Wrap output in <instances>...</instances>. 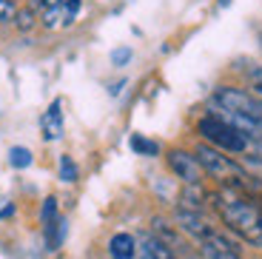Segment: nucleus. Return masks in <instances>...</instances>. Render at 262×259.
Instances as JSON below:
<instances>
[{
  "instance_id": "nucleus-1",
  "label": "nucleus",
  "mask_w": 262,
  "mask_h": 259,
  "mask_svg": "<svg viewBox=\"0 0 262 259\" xmlns=\"http://www.w3.org/2000/svg\"><path fill=\"white\" fill-rule=\"evenodd\" d=\"M208 202L231 233H236L248 245L262 248V211L248 197L234 188H220V191L208 194Z\"/></svg>"
},
{
  "instance_id": "nucleus-2",
  "label": "nucleus",
  "mask_w": 262,
  "mask_h": 259,
  "mask_svg": "<svg viewBox=\"0 0 262 259\" xmlns=\"http://www.w3.org/2000/svg\"><path fill=\"white\" fill-rule=\"evenodd\" d=\"M194 157H196V162H200V168L220 182V188H234V191L243 194L245 185L251 182V177L245 174V168L239 165V162L231 160V157H225V151L214 148V145H208V143L196 145Z\"/></svg>"
},
{
  "instance_id": "nucleus-3",
  "label": "nucleus",
  "mask_w": 262,
  "mask_h": 259,
  "mask_svg": "<svg viewBox=\"0 0 262 259\" xmlns=\"http://www.w3.org/2000/svg\"><path fill=\"white\" fill-rule=\"evenodd\" d=\"M196 131L205 137V143L208 145H214V148H220V151H231V154H245V151L251 148V143L245 140L243 134L236 128H231L225 120H220V117H214V114H208V117H203L200 123H196Z\"/></svg>"
},
{
  "instance_id": "nucleus-4",
  "label": "nucleus",
  "mask_w": 262,
  "mask_h": 259,
  "mask_svg": "<svg viewBox=\"0 0 262 259\" xmlns=\"http://www.w3.org/2000/svg\"><path fill=\"white\" fill-rule=\"evenodd\" d=\"M214 105H220V109H225V111H234V114L251 117V120H256V123H259L262 103L254 97V94H248V91H243V89H234V85H220V89L214 91Z\"/></svg>"
},
{
  "instance_id": "nucleus-5",
  "label": "nucleus",
  "mask_w": 262,
  "mask_h": 259,
  "mask_svg": "<svg viewBox=\"0 0 262 259\" xmlns=\"http://www.w3.org/2000/svg\"><path fill=\"white\" fill-rule=\"evenodd\" d=\"M177 228L180 231H185L188 236H194V240L200 242H208L211 236L216 233V228L208 222V217H205V211H194V208H183L177 205Z\"/></svg>"
},
{
  "instance_id": "nucleus-6",
  "label": "nucleus",
  "mask_w": 262,
  "mask_h": 259,
  "mask_svg": "<svg viewBox=\"0 0 262 259\" xmlns=\"http://www.w3.org/2000/svg\"><path fill=\"white\" fill-rule=\"evenodd\" d=\"M168 168L174 171L185 185H203V180H205V171L200 168L196 157H191L188 151H183V148L168 151Z\"/></svg>"
},
{
  "instance_id": "nucleus-7",
  "label": "nucleus",
  "mask_w": 262,
  "mask_h": 259,
  "mask_svg": "<svg viewBox=\"0 0 262 259\" xmlns=\"http://www.w3.org/2000/svg\"><path fill=\"white\" fill-rule=\"evenodd\" d=\"M200 253H203V259H243L236 242L228 240V236L220 233V231H216L208 242H200Z\"/></svg>"
},
{
  "instance_id": "nucleus-8",
  "label": "nucleus",
  "mask_w": 262,
  "mask_h": 259,
  "mask_svg": "<svg viewBox=\"0 0 262 259\" xmlns=\"http://www.w3.org/2000/svg\"><path fill=\"white\" fill-rule=\"evenodd\" d=\"M151 233L157 236L160 242H163L165 248H171L174 253H180L185 248V242H183V233L177 231V225H171V222H165L163 217H154L151 220Z\"/></svg>"
},
{
  "instance_id": "nucleus-9",
  "label": "nucleus",
  "mask_w": 262,
  "mask_h": 259,
  "mask_svg": "<svg viewBox=\"0 0 262 259\" xmlns=\"http://www.w3.org/2000/svg\"><path fill=\"white\" fill-rule=\"evenodd\" d=\"M40 128H43V140H60L63 137V111H60V100H54L49 105V111L40 120Z\"/></svg>"
},
{
  "instance_id": "nucleus-10",
  "label": "nucleus",
  "mask_w": 262,
  "mask_h": 259,
  "mask_svg": "<svg viewBox=\"0 0 262 259\" xmlns=\"http://www.w3.org/2000/svg\"><path fill=\"white\" fill-rule=\"evenodd\" d=\"M137 240L131 233H114L108 240V256L112 259H134L137 256Z\"/></svg>"
},
{
  "instance_id": "nucleus-11",
  "label": "nucleus",
  "mask_w": 262,
  "mask_h": 259,
  "mask_svg": "<svg viewBox=\"0 0 262 259\" xmlns=\"http://www.w3.org/2000/svg\"><path fill=\"white\" fill-rule=\"evenodd\" d=\"M140 251H143V253H148V256L151 259H180L177 256V253H174V251H171V248H165L163 245V242H160L157 240V236H154V233H140Z\"/></svg>"
},
{
  "instance_id": "nucleus-12",
  "label": "nucleus",
  "mask_w": 262,
  "mask_h": 259,
  "mask_svg": "<svg viewBox=\"0 0 262 259\" xmlns=\"http://www.w3.org/2000/svg\"><path fill=\"white\" fill-rule=\"evenodd\" d=\"M205 202H208V191L203 185H183V194H180V205L183 208L205 211Z\"/></svg>"
},
{
  "instance_id": "nucleus-13",
  "label": "nucleus",
  "mask_w": 262,
  "mask_h": 259,
  "mask_svg": "<svg viewBox=\"0 0 262 259\" xmlns=\"http://www.w3.org/2000/svg\"><path fill=\"white\" fill-rule=\"evenodd\" d=\"M9 165H12V168H29V165H32V151L29 148H23V145H12V148H9Z\"/></svg>"
},
{
  "instance_id": "nucleus-14",
  "label": "nucleus",
  "mask_w": 262,
  "mask_h": 259,
  "mask_svg": "<svg viewBox=\"0 0 262 259\" xmlns=\"http://www.w3.org/2000/svg\"><path fill=\"white\" fill-rule=\"evenodd\" d=\"M128 145L137 154H145V157H154V154H160V145L157 143H151V140H145L143 134H131V140H128Z\"/></svg>"
},
{
  "instance_id": "nucleus-15",
  "label": "nucleus",
  "mask_w": 262,
  "mask_h": 259,
  "mask_svg": "<svg viewBox=\"0 0 262 259\" xmlns=\"http://www.w3.org/2000/svg\"><path fill=\"white\" fill-rule=\"evenodd\" d=\"M77 177H80L77 162H74L69 154H63V157H60V180H63V182H77Z\"/></svg>"
},
{
  "instance_id": "nucleus-16",
  "label": "nucleus",
  "mask_w": 262,
  "mask_h": 259,
  "mask_svg": "<svg viewBox=\"0 0 262 259\" xmlns=\"http://www.w3.org/2000/svg\"><path fill=\"white\" fill-rule=\"evenodd\" d=\"M60 220L57 214V200L54 197H46V202H43V211H40V222H43V228L54 225V222Z\"/></svg>"
},
{
  "instance_id": "nucleus-17",
  "label": "nucleus",
  "mask_w": 262,
  "mask_h": 259,
  "mask_svg": "<svg viewBox=\"0 0 262 259\" xmlns=\"http://www.w3.org/2000/svg\"><path fill=\"white\" fill-rule=\"evenodd\" d=\"M80 9H83L80 0H66V3H63V26H72L74 20H77Z\"/></svg>"
},
{
  "instance_id": "nucleus-18",
  "label": "nucleus",
  "mask_w": 262,
  "mask_h": 259,
  "mask_svg": "<svg viewBox=\"0 0 262 259\" xmlns=\"http://www.w3.org/2000/svg\"><path fill=\"white\" fill-rule=\"evenodd\" d=\"M243 194L248 197V200H251V202H254V205L262 211V182H259V180H254V177H251V182L245 185Z\"/></svg>"
},
{
  "instance_id": "nucleus-19",
  "label": "nucleus",
  "mask_w": 262,
  "mask_h": 259,
  "mask_svg": "<svg viewBox=\"0 0 262 259\" xmlns=\"http://www.w3.org/2000/svg\"><path fill=\"white\" fill-rule=\"evenodd\" d=\"M34 20H37V17H34V12H32V9H17V17H14V26H17L20 29V32H29V29H32L34 26Z\"/></svg>"
},
{
  "instance_id": "nucleus-20",
  "label": "nucleus",
  "mask_w": 262,
  "mask_h": 259,
  "mask_svg": "<svg viewBox=\"0 0 262 259\" xmlns=\"http://www.w3.org/2000/svg\"><path fill=\"white\" fill-rule=\"evenodd\" d=\"M43 26H46V29L63 26V6H60V9H46V12H43Z\"/></svg>"
},
{
  "instance_id": "nucleus-21",
  "label": "nucleus",
  "mask_w": 262,
  "mask_h": 259,
  "mask_svg": "<svg viewBox=\"0 0 262 259\" xmlns=\"http://www.w3.org/2000/svg\"><path fill=\"white\" fill-rule=\"evenodd\" d=\"M14 17H17L14 0H0V23H14Z\"/></svg>"
},
{
  "instance_id": "nucleus-22",
  "label": "nucleus",
  "mask_w": 262,
  "mask_h": 259,
  "mask_svg": "<svg viewBox=\"0 0 262 259\" xmlns=\"http://www.w3.org/2000/svg\"><path fill=\"white\" fill-rule=\"evenodd\" d=\"M128 60H131V49H128V46H120V49H114V52H112V63L114 66H125Z\"/></svg>"
},
{
  "instance_id": "nucleus-23",
  "label": "nucleus",
  "mask_w": 262,
  "mask_h": 259,
  "mask_svg": "<svg viewBox=\"0 0 262 259\" xmlns=\"http://www.w3.org/2000/svg\"><path fill=\"white\" fill-rule=\"evenodd\" d=\"M251 80H254L256 97H262V69H254V72H251Z\"/></svg>"
},
{
  "instance_id": "nucleus-24",
  "label": "nucleus",
  "mask_w": 262,
  "mask_h": 259,
  "mask_svg": "<svg viewBox=\"0 0 262 259\" xmlns=\"http://www.w3.org/2000/svg\"><path fill=\"white\" fill-rule=\"evenodd\" d=\"M40 6L43 9H60L63 6V0H40Z\"/></svg>"
},
{
  "instance_id": "nucleus-25",
  "label": "nucleus",
  "mask_w": 262,
  "mask_h": 259,
  "mask_svg": "<svg viewBox=\"0 0 262 259\" xmlns=\"http://www.w3.org/2000/svg\"><path fill=\"white\" fill-rule=\"evenodd\" d=\"M254 148H256V154H259V157H262V143H256V145H254Z\"/></svg>"
},
{
  "instance_id": "nucleus-26",
  "label": "nucleus",
  "mask_w": 262,
  "mask_h": 259,
  "mask_svg": "<svg viewBox=\"0 0 262 259\" xmlns=\"http://www.w3.org/2000/svg\"><path fill=\"white\" fill-rule=\"evenodd\" d=\"M140 259H151V256H148V253H143V251H140Z\"/></svg>"
},
{
  "instance_id": "nucleus-27",
  "label": "nucleus",
  "mask_w": 262,
  "mask_h": 259,
  "mask_svg": "<svg viewBox=\"0 0 262 259\" xmlns=\"http://www.w3.org/2000/svg\"><path fill=\"white\" fill-rule=\"evenodd\" d=\"M254 97H256V94H254ZM256 100H259V103H262V97H256ZM259 123H262V111H259Z\"/></svg>"
},
{
  "instance_id": "nucleus-28",
  "label": "nucleus",
  "mask_w": 262,
  "mask_h": 259,
  "mask_svg": "<svg viewBox=\"0 0 262 259\" xmlns=\"http://www.w3.org/2000/svg\"><path fill=\"white\" fill-rule=\"evenodd\" d=\"M183 259H194V256H183Z\"/></svg>"
},
{
  "instance_id": "nucleus-29",
  "label": "nucleus",
  "mask_w": 262,
  "mask_h": 259,
  "mask_svg": "<svg viewBox=\"0 0 262 259\" xmlns=\"http://www.w3.org/2000/svg\"><path fill=\"white\" fill-rule=\"evenodd\" d=\"M259 43H262V34H259Z\"/></svg>"
}]
</instances>
